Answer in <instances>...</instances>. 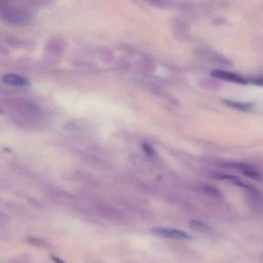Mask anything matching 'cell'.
Segmentation results:
<instances>
[{
    "label": "cell",
    "instance_id": "10",
    "mask_svg": "<svg viewBox=\"0 0 263 263\" xmlns=\"http://www.w3.org/2000/svg\"><path fill=\"white\" fill-rule=\"evenodd\" d=\"M9 4L10 0H0V15L3 16V14L10 8Z\"/></svg>",
    "mask_w": 263,
    "mask_h": 263
},
{
    "label": "cell",
    "instance_id": "1",
    "mask_svg": "<svg viewBox=\"0 0 263 263\" xmlns=\"http://www.w3.org/2000/svg\"><path fill=\"white\" fill-rule=\"evenodd\" d=\"M2 18L12 26H24L31 20L29 12L23 8H9L3 14Z\"/></svg>",
    "mask_w": 263,
    "mask_h": 263
},
{
    "label": "cell",
    "instance_id": "11",
    "mask_svg": "<svg viewBox=\"0 0 263 263\" xmlns=\"http://www.w3.org/2000/svg\"><path fill=\"white\" fill-rule=\"evenodd\" d=\"M143 149H144V151H145L148 155H153V154H154L153 148H152L150 145L146 144V143H144V144H143Z\"/></svg>",
    "mask_w": 263,
    "mask_h": 263
},
{
    "label": "cell",
    "instance_id": "12",
    "mask_svg": "<svg viewBox=\"0 0 263 263\" xmlns=\"http://www.w3.org/2000/svg\"><path fill=\"white\" fill-rule=\"evenodd\" d=\"M228 103H229L230 106L235 107V108H240L241 110H245V109H248V108H249L248 106H244V105H242V104H235V102H228Z\"/></svg>",
    "mask_w": 263,
    "mask_h": 263
},
{
    "label": "cell",
    "instance_id": "13",
    "mask_svg": "<svg viewBox=\"0 0 263 263\" xmlns=\"http://www.w3.org/2000/svg\"><path fill=\"white\" fill-rule=\"evenodd\" d=\"M253 82L258 85H263V77H257L253 80Z\"/></svg>",
    "mask_w": 263,
    "mask_h": 263
},
{
    "label": "cell",
    "instance_id": "8",
    "mask_svg": "<svg viewBox=\"0 0 263 263\" xmlns=\"http://www.w3.org/2000/svg\"><path fill=\"white\" fill-rule=\"evenodd\" d=\"M203 190L205 191V193L213 198H219L220 197V193L218 191L217 188H215L211 185H204L203 186Z\"/></svg>",
    "mask_w": 263,
    "mask_h": 263
},
{
    "label": "cell",
    "instance_id": "4",
    "mask_svg": "<svg viewBox=\"0 0 263 263\" xmlns=\"http://www.w3.org/2000/svg\"><path fill=\"white\" fill-rule=\"evenodd\" d=\"M2 80L6 83V84H9V85H13V86H27L30 84V82L25 78L23 77L21 75H18V74H13V73H8V74H5L2 78Z\"/></svg>",
    "mask_w": 263,
    "mask_h": 263
},
{
    "label": "cell",
    "instance_id": "9",
    "mask_svg": "<svg viewBox=\"0 0 263 263\" xmlns=\"http://www.w3.org/2000/svg\"><path fill=\"white\" fill-rule=\"evenodd\" d=\"M28 243L34 245V246H37V247H42V248H45L47 246V243L45 241H43L42 238H39V237H28Z\"/></svg>",
    "mask_w": 263,
    "mask_h": 263
},
{
    "label": "cell",
    "instance_id": "5",
    "mask_svg": "<svg viewBox=\"0 0 263 263\" xmlns=\"http://www.w3.org/2000/svg\"><path fill=\"white\" fill-rule=\"evenodd\" d=\"M234 166L237 170H240L244 175H246V176H248L250 178H253V179H258L259 178V173L253 168V166H251L250 164L243 163V162H238V163H234Z\"/></svg>",
    "mask_w": 263,
    "mask_h": 263
},
{
    "label": "cell",
    "instance_id": "3",
    "mask_svg": "<svg viewBox=\"0 0 263 263\" xmlns=\"http://www.w3.org/2000/svg\"><path fill=\"white\" fill-rule=\"evenodd\" d=\"M212 76L216 77L218 79H222V80H226L229 82H233V83H238V84H245L246 81L243 77H241L240 75H237L235 73L232 72H228V71H224V70H214L212 71Z\"/></svg>",
    "mask_w": 263,
    "mask_h": 263
},
{
    "label": "cell",
    "instance_id": "14",
    "mask_svg": "<svg viewBox=\"0 0 263 263\" xmlns=\"http://www.w3.org/2000/svg\"><path fill=\"white\" fill-rule=\"evenodd\" d=\"M146 2L152 4L153 6H159V5L162 4V3H161V0H146Z\"/></svg>",
    "mask_w": 263,
    "mask_h": 263
},
{
    "label": "cell",
    "instance_id": "7",
    "mask_svg": "<svg viewBox=\"0 0 263 263\" xmlns=\"http://www.w3.org/2000/svg\"><path fill=\"white\" fill-rule=\"evenodd\" d=\"M65 45L63 44V41L60 39H55L52 41V43L49 44V49L52 52H61L64 50Z\"/></svg>",
    "mask_w": 263,
    "mask_h": 263
},
{
    "label": "cell",
    "instance_id": "2",
    "mask_svg": "<svg viewBox=\"0 0 263 263\" xmlns=\"http://www.w3.org/2000/svg\"><path fill=\"white\" fill-rule=\"evenodd\" d=\"M151 231L161 237L171 238V240H190V235L186 232L172 227H154Z\"/></svg>",
    "mask_w": 263,
    "mask_h": 263
},
{
    "label": "cell",
    "instance_id": "15",
    "mask_svg": "<svg viewBox=\"0 0 263 263\" xmlns=\"http://www.w3.org/2000/svg\"><path fill=\"white\" fill-rule=\"evenodd\" d=\"M52 259H53V261H55V263H66L65 261H63V260H61V259H59L58 257H52Z\"/></svg>",
    "mask_w": 263,
    "mask_h": 263
},
{
    "label": "cell",
    "instance_id": "6",
    "mask_svg": "<svg viewBox=\"0 0 263 263\" xmlns=\"http://www.w3.org/2000/svg\"><path fill=\"white\" fill-rule=\"evenodd\" d=\"M190 227L195 229V230H199V231H203V232H206V231H209L210 228L208 227V225L202 221H190Z\"/></svg>",
    "mask_w": 263,
    "mask_h": 263
}]
</instances>
